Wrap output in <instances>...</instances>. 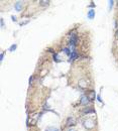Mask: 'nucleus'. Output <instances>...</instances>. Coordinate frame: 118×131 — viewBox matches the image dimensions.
Here are the masks:
<instances>
[{"instance_id": "nucleus-1", "label": "nucleus", "mask_w": 118, "mask_h": 131, "mask_svg": "<svg viewBox=\"0 0 118 131\" xmlns=\"http://www.w3.org/2000/svg\"><path fill=\"white\" fill-rule=\"evenodd\" d=\"M84 126L86 127V128H88V129L93 128V127H94V122H93L91 119H87V120H85L84 121Z\"/></svg>"}, {"instance_id": "nucleus-2", "label": "nucleus", "mask_w": 118, "mask_h": 131, "mask_svg": "<svg viewBox=\"0 0 118 131\" xmlns=\"http://www.w3.org/2000/svg\"><path fill=\"white\" fill-rule=\"evenodd\" d=\"M14 8H15L16 11H21L22 8H23V2H21V1L15 2V4H14Z\"/></svg>"}, {"instance_id": "nucleus-3", "label": "nucleus", "mask_w": 118, "mask_h": 131, "mask_svg": "<svg viewBox=\"0 0 118 131\" xmlns=\"http://www.w3.org/2000/svg\"><path fill=\"white\" fill-rule=\"evenodd\" d=\"M80 103H81V105H87L88 103H89V98H88V96H85V95H83V96L81 97V99H80Z\"/></svg>"}, {"instance_id": "nucleus-4", "label": "nucleus", "mask_w": 118, "mask_h": 131, "mask_svg": "<svg viewBox=\"0 0 118 131\" xmlns=\"http://www.w3.org/2000/svg\"><path fill=\"white\" fill-rule=\"evenodd\" d=\"M79 86H80L81 88H87L88 87V84H87V81L82 79L80 80V82H79Z\"/></svg>"}, {"instance_id": "nucleus-5", "label": "nucleus", "mask_w": 118, "mask_h": 131, "mask_svg": "<svg viewBox=\"0 0 118 131\" xmlns=\"http://www.w3.org/2000/svg\"><path fill=\"white\" fill-rule=\"evenodd\" d=\"M75 124V119L73 117H69L67 119V125L68 126H72Z\"/></svg>"}, {"instance_id": "nucleus-6", "label": "nucleus", "mask_w": 118, "mask_h": 131, "mask_svg": "<svg viewBox=\"0 0 118 131\" xmlns=\"http://www.w3.org/2000/svg\"><path fill=\"white\" fill-rule=\"evenodd\" d=\"M94 15H95V12H94V10H93V9L89 10V11H88V18L93 19V18H94Z\"/></svg>"}, {"instance_id": "nucleus-7", "label": "nucleus", "mask_w": 118, "mask_h": 131, "mask_svg": "<svg viewBox=\"0 0 118 131\" xmlns=\"http://www.w3.org/2000/svg\"><path fill=\"white\" fill-rule=\"evenodd\" d=\"M45 131H60L58 128L56 127H53V126H49V127H46L45 128Z\"/></svg>"}, {"instance_id": "nucleus-8", "label": "nucleus", "mask_w": 118, "mask_h": 131, "mask_svg": "<svg viewBox=\"0 0 118 131\" xmlns=\"http://www.w3.org/2000/svg\"><path fill=\"white\" fill-rule=\"evenodd\" d=\"M49 1H39V5L41 6H49Z\"/></svg>"}, {"instance_id": "nucleus-9", "label": "nucleus", "mask_w": 118, "mask_h": 131, "mask_svg": "<svg viewBox=\"0 0 118 131\" xmlns=\"http://www.w3.org/2000/svg\"><path fill=\"white\" fill-rule=\"evenodd\" d=\"M88 98H89V100H90V101L94 100V98H95V93H94V92L92 91V92H91V94L88 96Z\"/></svg>"}, {"instance_id": "nucleus-10", "label": "nucleus", "mask_w": 118, "mask_h": 131, "mask_svg": "<svg viewBox=\"0 0 118 131\" xmlns=\"http://www.w3.org/2000/svg\"><path fill=\"white\" fill-rule=\"evenodd\" d=\"M93 112H94L93 109H86L85 110V113H93Z\"/></svg>"}, {"instance_id": "nucleus-11", "label": "nucleus", "mask_w": 118, "mask_h": 131, "mask_svg": "<svg viewBox=\"0 0 118 131\" xmlns=\"http://www.w3.org/2000/svg\"><path fill=\"white\" fill-rule=\"evenodd\" d=\"M15 48H16V44H13L12 47L9 48V51H10V52H12V51H14V49H15Z\"/></svg>"}, {"instance_id": "nucleus-12", "label": "nucleus", "mask_w": 118, "mask_h": 131, "mask_svg": "<svg viewBox=\"0 0 118 131\" xmlns=\"http://www.w3.org/2000/svg\"><path fill=\"white\" fill-rule=\"evenodd\" d=\"M33 77L31 76V77H30V79H29V84L31 85V84H33Z\"/></svg>"}, {"instance_id": "nucleus-13", "label": "nucleus", "mask_w": 118, "mask_h": 131, "mask_svg": "<svg viewBox=\"0 0 118 131\" xmlns=\"http://www.w3.org/2000/svg\"><path fill=\"white\" fill-rule=\"evenodd\" d=\"M4 26V21H3V18H1V27Z\"/></svg>"}, {"instance_id": "nucleus-14", "label": "nucleus", "mask_w": 118, "mask_h": 131, "mask_svg": "<svg viewBox=\"0 0 118 131\" xmlns=\"http://www.w3.org/2000/svg\"><path fill=\"white\" fill-rule=\"evenodd\" d=\"M67 131H76V130H75L74 128H72V127H71V128H69V129H68Z\"/></svg>"}, {"instance_id": "nucleus-15", "label": "nucleus", "mask_w": 118, "mask_h": 131, "mask_svg": "<svg viewBox=\"0 0 118 131\" xmlns=\"http://www.w3.org/2000/svg\"><path fill=\"white\" fill-rule=\"evenodd\" d=\"M3 56H4V54H3V52H2V54H1V61L3 60Z\"/></svg>"}, {"instance_id": "nucleus-16", "label": "nucleus", "mask_w": 118, "mask_h": 131, "mask_svg": "<svg viewBox=\"0 0 118 131\" xmlns=\"http://www.w3.org/2000/svg\"><path fill=\"white\" fill-rule=\"evenodd\" d=\"M116 36L118 37V29H117V31H116Z\"/></svg>"}]
</instances>
